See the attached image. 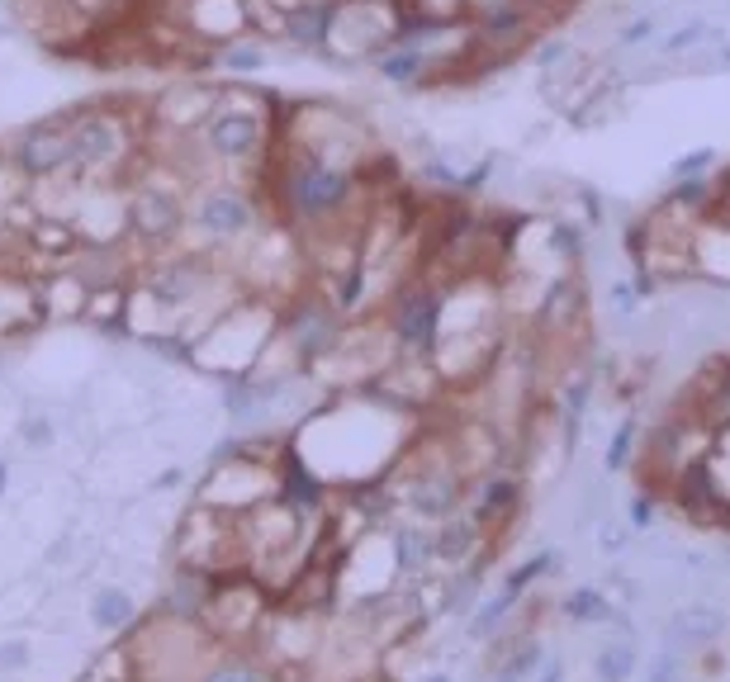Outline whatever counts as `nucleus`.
Returning <instances> with one entry per match:
<instances>
[{
	"label": "nucleus",
	"mask_w": 730,
	"mask_h": 682,
	"mask_svg": "<svg viewBox=\"0 0 730 682\" xmlns=\"http://www.w3.org/2000/svg\"><path fill=\"white\" fill-rule=\"evenodd\" d=\"M285 195H290V204H294V214H299V218H332V214H342V209H347L351 176L313 157V162H299L290 171V180H285Z\"/></svg>",
	"instance_id": "obj_1"
},
{
	"label": "nucleus",
	"mask_w": 730,
	"mask_h": 682,
	"mask_svg": "<svg viewBox=\"0 0 730 682\" xmlns=\"http://www.w3.org/2000/svg\"><path fill=\"white\" fill-rule=\"evenodd\" d=\"M437 327H441V304L437 294H427V289H413V294H399V304H394V337L403 346H432L437 341Z\"/></svg>",
	"instance_id": "obj_2"
},
{
	"label": "nucleus",
	"mask_w": 730,
	"mask_h": 682,
	"mask_svg": "<svg viewBox=\"0 0 730 682\" xmlns=\"http://www.w3.org/2000/svg\"><path fill=\"white\" fill-rule=\"evenodd\" d=\"M337 0H299L285 10V43L294 48H313V53H323L332 38V24H337Z\"/></svg>",
	"instance_id": "obj_3"
},
{
	"label": "nucleus",
	"mask_w": 730,
	"mask_h": 682,
	"mask_svg": "<svg viewBox=\"0 0 730 682\" xmlns=\"http://www.w3.org/2000/svg\"><path fill=\"white\" fill-rule=\"evenodd\" d=\"M195 223H200L204 233H219V237H238L252 228V204L242 195H233V190H209V195L200 199V214H195Z\"/></svg>",
	"instance_id": "obj_4"
},
{
	"label": "nucleus",
	"mask_w": 730,
	"mask_h": 682,
	"mask_svg": "<svg viewBox=\"0 0 730 682\" xmlns=\"http://www.w3.org/2000/svg\"><path fill=\"white\" fill-rule=\"evenodd\" d=\"M256 143H261V119L256 114L228 109L219 119H209V147L223 152V157H252Z\"/></svg>",
	"instance_id": "obj_5"
},
{
	"label": "nucleus",
	"mask_w": 730,
	"mask_h": 682,
	"mask_svg": "<svg viewBox=\"0 0 730 682\" xmlns=\"http://www.w3.org/2000/svg\"><path fill=\"white\" fill-rule=\"evenodd\" d=\"M15 162L29 171V176H43V171H57L62 162H72V143L53 133V128H34V133H24V143H19Z\"/></svg>",
	"instance_id": "obj_6"
},
{
	"label": "nucleus",
	"mask_w": 730,
	"mask_h": 682,
	"mask_svg": "<svg viewBox=\"0 0 730 682\" xmlns=\"http://www.w3.org/2000/svg\"><path fill=\"white\" fill-rule=\"evenodd\" d=\"M72 162H86V166H100L110 162L114 152H119V128L110 124V119H81V124L72 128Z\"/></svg>",
	"instance_id": "obj_7"
},
{
	"label": "nucleus",
	"mask_w": 730,
	"mask_h": 682,
	"mask_svg": "<svg viewBox=\"0 0 730 682\" xmlns=\"http://www.w3.org/2000/svg\"><path fill=\"white\" fill-rule=\"evenodd\" d=\"M290 337L299 341V351L304 356H323L337 337V318H332L328 304H304L299 313L290 318Z\"/></svg>",
	"instance_id": "obj_8"
},
{
	"label": "nucleus",
	"mask_w": 730,
	"mask_h": 682,
	"mask_svg": "<svg viewBox=\"0 0 730 682\" xmlns=\"http://www.w3.org/2000/svg\"><path fill=\"white\" fill-rule=\"evenodd\" d=\"M721 29L716 24H707V19H688V24H678V29H669V34H659L655 53L664 57V62H678V57H693L697 48H716L721 43Z\"/></svg>",
	"instance_id": "obj_9"
},
{
	"label": "nucleus",
	"mask_w": 730,
	"mask_h": 682,
	"mask_svg": "<svg viewBox=\"0 0 730 682\" xmlns=\"http://www.w3.org/2000/svg\"><path fill=\"white\" fill-rule=\"evenodd\" d=\"M133 223L143 228V233H171L176 223H181V204L171 195H162V190H147V195L133 199Z\"/></svg>",
	"instance_id": "obj_10"
},
{
	"label": "nucleus",
	"mask_w": 730,
	"mask_h": 682,
	"mask_svg": "<svg viewBox=\"0 0 730 682\" xmlns=\"http://www.w3.org/2000/svg\"><path fill=\"white\" fill-rule=\"evenodd\" d=\"M375 67L389 86H413L427 67H432V53L427 48H389V53L375 57Z\"/></svg>",
	"instance_id": "obj_11"
},
{
	"label": "nucleus",
	"mask_w": 730,
	"mask_h": 682,
	"mask_svg": "<svg viewBox=\"0 0 730 682\" xmlns=\"http://www.w3.org/2000/svg\"><path fill=\"white\" fill-rule=\"evenodd\" d=\"M408 503L418 507L422 517H446V512L456 507V479H446V474H427V479L413 484Z\"/></svg>",
	"instance_id": "obj_12"
},
{
	"label": "nucleus",
	"mask_w": 730,
	"mask_h": 682,
	"mask_svg": "<svg viewBox=\"0 0 730 682\" xmlns=\"http://www.w3.org/2000/svg\"><path fill=\"white\" fill-rule=\"evenodd\" d=\"M716 630H721V611L716 607H683V611H674L669 616V635L674 640H712Z\"/></svg>",
	"instance_id": "obj_13"
},
{
	"label": "nucleus",
	"mask_w": 730,
	"mask_h": 682,
	"mask_svg": "<svg viewBox=\"0 0 730 682\" xmlns=\"http://www.w3.org/2000/svg\"><path fill=\"white\" fill-rule=\"evenodd\" d=\"M275 394H280L275 384H228L223 403H228L233 417H261V408H266Z\"/></svg>",
	"instance_id": "obj_14"
},
{
	"label": "nucleus",
	"mask_w": 730,
	"mask_h": 682,
	"mask_svg": "<svg viewBox=\"0 0 730 682\" xmlns=\"http://www.w3.org/2000/svg\"><path fill=\"white\" fill-rule=\"evenodd\" d=\"M128 616H133V602H128V593H119V588H105V593H95V602H91V621H95L100 630L124 626Z\"/></svg>",
	"instance_id": "obj_15"
},
{
	"label": "nucleus",
	"mask_w": 730,
	"mask_h": 682,
	"mask_svg": "<svg viewBox=\"0 0 730 682\" xmlns=\"http://www.w3.org/2000/svg\"><path fill=\"white\" fill-rule=\"evenodd\" d=\"M470 545H475V526L470 521H451V526H441L437 536H432V555L460 559V555H470Z\"/></svg>",
	"instance_id": "obj_16"
},
{
	"label": "nucleus",
	"mask_w": 730,
	"mask_h": 682,
	"mask_svg": "<svg viewBox=\"0 0 730 682\" xmlns=\"http://www.w3.org/2000/svg\"><path fill=\"white\" fill-rule=\"evenodd\" d=\"M574 43L569 38H536L531 43V62L541 67V72H565V62H574Z\"/></svg>",
	"instance_id": "obj_17"
},
{
	"label": "nucleus",
	"mask_w": 730,
	"mask_h": 682,
	"mask_svg": "<svg viewBox=\"0 0 730 682\" xmlns=\"http://www.w3.org/2000/svg\"><path fill=\"white\" fill-rule=\"evenodd\" d=\"M631 668H636V649L626 645V640H617V645H607L603 654H598V678L603 682H626Z\"/></svg>",
	"instance_id": "obj_18"
},
{
	"label": "nucleus",
	"mask_w": 730,
	"mask_h": 682,
	"mask_svg": "<svg viewBox=\"0 0 730 682\" xmlns=\"http://www.w3.org/2000/svg\"><path fill=\"white\" fill-rule=\"evenodd\" d=\"M512 507H517V484H512V479H493V484L484 488V498H479L475 517L479 521H493L498 512H512Z\"/></svg>",
	"instance_id": "obj_19"
},
{
	"label": "nucleus",
	"mask_w": 730,
	"mask_h": 682,
	"mask_svg": "<svg viewBox=\"0 0 730 682\" xmlns=\"http://www.w3.org/2000/svg\"><path fill=\"white\" fill-rule=\"evenodd\" d=\"M716 166H721V157H716V147H693L688 157H678V162L669 166V180H697V176H712Z\"/></svg>",
	"instance_id": "obj_20"
},
{
	"label": "nucleus",
	"mask_w": 730,
	"mask_h": 682,
	"mask_svg": "<svg viewBox=\"0 0 730 682\" xmlns=\"http://www.w3.org/2000/svg\"><path fill=\"white\" fill-rule=\"evenodd\" d=\"M394 550H399V569H408V574H418L422 564H427V555H432V540L422 536V531H399V540H394Z\"/></svg>",
	"instance_id": "obj_21"
},
{
	"label": "nucleus",
	"mask_w": 730,
	"mask_h": 682,
	"mask_svg": "<svg viewBox=\"0 0 730 682\" xmlns=\"http://www.w3.org/2000/svg\"><path fill=\"white\" fill-rule=\"evenodd\" d=\"M655 34H659V19L655 15H636V19H626V24L617 29V48L621 53H636V48H645Z\"/></svg>",
	"instance_id": "obj_22"
},
{
	"label": "nucleus",
	"mask_w": 730,
	"mask_h": 682,
	"mask_svg": "<svg viewBox=\"0 0 730 682\" xmlns=\"http://www.w3.org/2000/svg\"><path fill=\"white\" fill-rule=\"evenodd\" d=\"M565 611L574 616V621H607L612 616V607H607L603 593H593V588H579V593L565 602Z\"/></svg>",
	"instance_id": "obj_23"
},
{
	"label": "nucleus",
	"mask_w": 730,
	"mask_h": 682,
	"mask_svg": "<svg viewBox=\"0 0 730 682\" xmlns=\"http://www.w3.org/2000/svg\"><path fill=\"white\" fill-rule=\"evenodd\" d=\"M190 289H195V275L181 266V270H171V275H162V280H157V299H166V304H181Z\"/></svg>",
	"instance_id": "obj_24"
},
{
	"label": "nucleus",
	"mask_w": 730,
	"mask_h": 682,
	"mask_svg": "<svg viewBox=\"0 0 730 682\" xmlns=\"http://www.w3.org/2000/svg\"><path fill=\"white\" fill-rule=\"evenodd\" d=\"M512 597H517V593H503V597H493L489 607L479 611V616H475V635H484V630H493V626H498V621H503V611L512 607Z\"/></svg>",
	"instance_id": "obj_25"
},
{
	"label": "nucleus",
	"mask_w": 730,
	"mask_h": 682,
	"mask_svg": "<svg viewBox=\"0 0 730 682\" xmlns=\"http://www.w3.org/2000/svg\"><path fill=\"white\" fill-rule=\"evenodd\" d=\"M290 474H294V503H304V507L318 503V484H313L309 474H304V465H299V460H290Z\"/></svg>",
	"instance_id": "obj_26"
},
{
	"label": "nucleus",
	"mask_w": 730,
	"mask_h": 682,
	"mask_svg": "<svg viewBox=\"0 0 730 682\" xmlns=\"http://www.w3.org/2000/svg\"><path fill=\"white\" fill-rule=\"evenodd\" d=\"M631 436H636V427H631V422H621L617 436H612V450H607V469H621V465H626V450H631Z\"/></svg>",
	"instance_id": "obj_27"
},
{
	"label": "nucleus",
	"mask_w": 730,
	"mask_h": 682,
	"mask_svg": "<svg viewBox=\"0 0 730 682\" xmlns=\"http://www.w3.org/2000/svg\"><path fill=\"white\" fill-rule=\"evenodd\" d=\"M536 659H541V649H536V645H527L522 654H512L508 668H503V682H522V678H527V668L536 664Z\"/></svg>",
	"instance_id": "obj_28"
},
{
	"label": "nucleus",
	"mask_w": 730,
	"mask_h": 682,
	"mask_svg": "<svg viewBox=\"0 0 730 682\" xmlns=\"http://www.w3.org/2000/svg\"><path fill=\"white\" fill-rule=\"evenodd\" d=\"M550 569V555H541V559H531V564H522V569H517V574L508 578V593H522V588H527L531 578L536 574H546Z\"/></svg>",
	"instance_id": "obj_29"
},
{
	"label": "nucleus",
	"mask_w": 730,
	"mask_h": 682,
	"mask_svg": "<svg viewBox=\"0 0 730 682\" xmlns=\"http://www.w3.org/2000/svg\"><path fill=\"white\" fill-rule=\"evenodd\" d=\"M228 67L256 72V67H266V53H261V48H233V53H228Z\"/></svg>",
	"instance_id": "obj_30"
},
{
	"label": "nucleus",
	"mask_w": 730,
	"mask_h": 682,
	"mask_svg": "<svg viewBox=\"0 0 730 682\" xmlns=\"http://www.w3.org/2000/svg\"><path fill=\"white\" fill-rule=\"evenodd\" d=\"M650 682H683V664L669 659V654H659L655 668H650Z\"/></svg>",
	"instance_id": "obj_31"
},
{
	"label": "nucleus",
	"mask_w": 730,
	"mask_h": 682,
	"mask_svg": "<svg viewBox=\"0 0 730 682\" xmlns=\"http://www.w3.org/2000/svg\"><path fill=\"white\" fill-rule=\"evenodd\" d=\"M612 299H617V308H621V313H631V308L640 304V289H636V285H626V280H621V285H612Z\"/></svg>",
	"instance_id": "obj_32"
},
{
	"label": "nucleus",
	"mask_w": 730,
	"mask_h": 682,
	"mask_svg": "<svg viewBox=\"0 0 730 682\" xmlns=\"http://www.w3.org/2000/svg\"><path fill=\"white\" fill-rule=\"evenodd\" d=\"M209 682H261L252 673V668H242V664H228V668H219V673H214V678Z\"/></svg>",
	"instance_id": "obj_33"
},
{
	"label": "nucleus",
	"mask_w": 730,
	"mask_h": 682,
	"mask_svg": "<svg viewBox=\"0 0 730 682\" xmlns=\"http://www.w3.org/2000/svg\"><path fill=\"white\" fill-rule=\"evenodd\" d=\"M24 659H29V649H24V645H15V640H10V645L0 649V668H19V664H24Z\"/></svg>",
	"instance_id": "obj_34"
},
{
	"label": "nucleus",
	"mask_w": 730,
	"mask_h": 682,
	"mask_svg": "<svg viewBox=\"0 0 730 682\" xmlns=\"http://www.w3.org/2000/svg\"><path fill=\"white\" fill-rule=\"evenodd\" d=\"M712 67H716V72H730V38H721V43H716Z\"/></svg>",
	"instance_id": "obj_35"
},
{
	"label": "nucleus",
	"mask_w": 730,
	"mask_h": 682,
	"mask_svg": "<svg viewBox=\"0 0 730 682\" xmlns=\"http://www.w3.org/2000/svg\"><path fill=\"white\" fill-rule=\"evenodd\" d=\"M5 479H10V469H5V465H0V493H5Z\"/></svg>",
	"instance_id": "obj_36"
},
{
	"label": "nucleus",
	"mask_w": 730,
	"mask_h": 682,
	"mask_svg": "<svg viewBox=\"0 0 730 682\" xmlns=\"http://www.w3.org/2000/svg\"><path fill=\"white\" fill-rule=\"evenodd\" d=\"M427 682H446V678H427Z\"/></svg>",
	"instance_id": "obj_37"
},
{
	"label": "nucleus",
	"mask_w": 730,
	"mask_h": 682,
	"mask_svg": "<svg viewBox=\"0 0 730 682\" xmlns=\"http://www.w3.org/2000/svg\"><path fill=\"white\" fill-rule=\"evenodd\" d=\"M569 5H574V0H569Z\"/></svg>",
	"instance_id": "obj_38"
}]
</instances>
